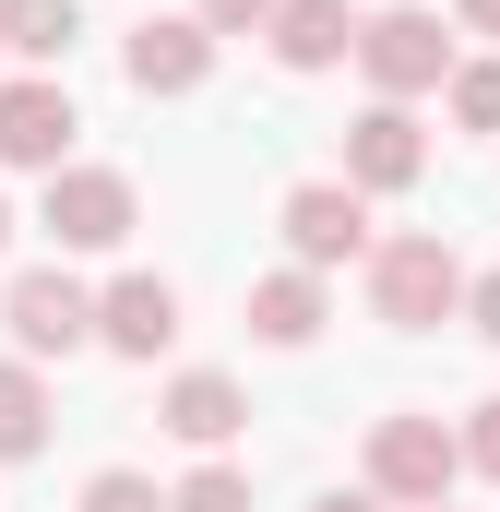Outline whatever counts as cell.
Here are the masks:
<instances>
[{
	"label": "cell",
	"instance_id": "13",
	"mask_svg": "<svg viewBox=\"0 0 500 512\" xmlns=\"http://www.w3.org/2000/svg\"><path fill=\"white\" fill-rule=\"evenodd\" d=\"M250 334H262V346H310V334H322V274H298V262L262 274V286H250Z\"/></svg>",
	"mask_w": 500,
	"mask_h": 512
},
{
	"label": "cell",
	"instance_id": "3",
	"mask_svg": "<svg viewBox=\"0 0 500 512\" xmlns=\"http://www.w3.org/2000/svg\"><path fill=\"white\" fill-rule=\"evenodd\" d=\"M453 477H465V453H453L441 417H381V429H370V501H381V512L453 501Z\"/></svg>",
	"mask_w": 500,
	"mask_h": 512
},
{
	"label": "cell",
	"instance_id": "17",
	"mask_svg": "<svg viewBox=\"0 0 500 512\" xmlns=\"http://www.w3.org/2000/svg\"><path fill=\"white\" fill-rule=\"evenodd\" d=\"M441 96H453V120H465V131H500V60H453Z\"/></svg>",
	"mask_w": 500,
	"mask_h": 512
},
{
	"label": "cell",
	"instance_id": "1",
	"mask_svg": "<svg viewBox=\"0 0 500 512\" xmlns=\"http://www.w3.org/2000/svg\"><path fill=\"white\" fill-rule=\"evenodd\" d=\"M370 310L393 334H429V322H453L465 310V262L441 227H405V239H370Z\"/></svg>",
	"mask_w": 500,
	"mask_h": 512
},
{
	"label": "cell",
	"instance_id": "6",
	"mask_svg": "<svg viewBox=\"0 0 500 512\" xmlns=\"http://www.w3.org/2000/svg\"><path fill=\"white\" fill-rule=\"evenodd\" d=\"M274 227H286L298 274H334V262H358V251H370V191H346V179H298Z\"/></svg>",
	"mask_w": 500,
	"mask_h": 512
},
{
	"label": "cell",
	"instance_id": "19",
	"mask_svg": "<svg viewBox=\"0 0 500 512\" xmlns=\"http://www.w3.org/2000/svg\"><path fill=\"white\" fill-rule=\"evenodd\" d=\"M453 453H465V465H477V477L500 489V393H489V405H465V429H453Z\"/></svg>",
	"mask_w": 500,
	"mask_h": 512
},
{
	"label": "cell",
	"instance_id": "7",
	"mask_svg": "<svg viewBox=\"0 0 500 512\" xmlns=\"http://www.w3.org/2000/svg\"><path fill=\"white\" fill-rule=\"evenodd\" d=\"M72 131H84V108H72L60 72H12V84H0V167H36V179H48V167L72 155Z\"/></svg>",
	"mask_w": 500,
	"mask_h": 512
},
{
	"label": "cell",
	"instance_id": "18",
	"mask_svg": "<svg viewBox=\"0 0 500 512\" xmlns=\"http://www.w3.org/2000/svg\"><path fill=\"white\" fill-rule=\"evenodd\" d=\"M84 512H167V489L131 477V465H108V477H84Z\"/></svg>",
	"mask_w": 500,
	"mask_h": 512
},
{
	"label": "cell",
	"instance_id": "25",
	"mask_svg": "<svg viewBox=\"0 0 500 512\" xmlns=\"http://www.w3.org/2000/svg\"><path fill=\"white\" fill-rule=\"evenodd\" d=\"M429 512H453V501H429Z\"/></svg>",
	"mask_w": 500,
	"mask_h": 512
},
{
	"label": "cell",
	"instance_id": "22",
	"mask_svg": "<svg viewBox=\"0 0 500 512\" xmlns=\"http://www.w3.org/2000/svg\"><path fill=\"white\" fill-rule=\"evenodd\" d=\"M310 512H381V501H370V489H322Z\"/></svg>",
	"mask_w": 500,
	"mask_h": 512
},
{
	"label": "cell",
	"instance_id": "12",
	"mask_svg": "<svg viewBox=\"0 0 500 512\" xmlns=\"http://www.w3.org/2000/svg\"><path fill=\"white\" fill-rule=\"evenodd\" d=\"M262 36H274V60H286V72H334V60L358 48V12H346V0H274V12H262Z\"/></svg>",
	"mask_w": 500,
	"mask_h": 512
},
{
	"label": "cell",
	"instance_id": "4",
	"mask_svg": "<svg viewBox=\"0 0 500 512\" xmlns=\"http://www.w3.org/2000/svg\"><path fill=\"white\" fill-rule=\"evenodd\" d=\"M0 322H12L24 370H36V358H72V346H96V286H72L60 262H36V274H12Z\"/></svg>",
	"mask_w": 500,
	"mask_h": 512
},
{
	"label": "cell",
	"instance_id": "10",
	"mask_svg": "<svg viewBox=\"0 0 500 512\" xmlns=\"http://www.w3.org/2000/svg\"><path fill=\"white\" fill-rule=\"evenodd\" d=\"M96 346H108V358H167V346H179V286H167V274H120V286L96 298Z\"/></svg>",
	"mask_w": 500,
	"mask_h": 512
},
{
	"label": "cell",
	"instance_id": "14",
	"mask_svg": "<svg viewBox=\"0 0 500 512\" xmlns=\"http://www.w3.org/2000/svg\"><path fill=\"white\" fill-rule=\"evenodd\" d=\"M84 36V0H0V48L12 60H60Z\"/></svg>",
	"mask_w": 500,
	"mask_h": 512
},
{
	"label": "cell",
	"instance_id": "8",
	"mask_svg": "<svg viewBox=\"0 0 500 512\" xmlns=\"http://www.w3.org/2000/svg\"><path fill=\"white\" fill-rule=\"evenodd\" d=\"M417 179H429L417 108H358L346 120V191H417Z\"/></svg>",
	"mask_w": 500,
	"mask_h": 512
},
{
	"label": "cell",
	"instance_id": "9",
	"mask_svg": "<svg viewBox=\"0 0 500 512\" xmlns=\"http://www.w3.org/2000/svg\"><path fill=\"white\" fill-rule=\"evenodd\" d=\"M120 72H131V96H191V84L215 72V36H203L191 12H143L131 48H120Z\"/></svg>",
	"mask_w": 500,
	"mask_h": 512
},
{
	"label": "cell",
	"instance_id": "11",
	"mask_svg": "<svg viewBox=\"0 0 500 512\" xmlns=\"http://www.w3.org/2000/svg\"><path fill=\"white\" fill-rule=\"evenodd\" d=\"M155 417H167V441H191V453H227V441L250 429V393L227 382V370H179Z\"/></svg>",
	"mask_w": 500,
	"mask_h": 512
},
{
	"label": "cell",
	"instance_id": "20",
	"mask_svg": "<svg viewBox=\"0 0 500 512\" xmlns=\"http://www.w3.org/2000/svg\"><path fill=\"white\" fill-rule=\"evenodd\" d=\"M262 12H274V0H191L203 36H262Z\"/></svg>",
	"mask_w": 500,
	"mask_h": 512
},
{
	"label": "cell",
	"instance_id": "23",
	"mask_svg": "<svg viewBox=\"0 0 500 512\" xmlns=\"http://www.w3.org/2000/svg\"><path fill=\"white\" fill-rule=\"evenodd\" d=\"M453 12H465V24H477V36H500V0H453Z\"/></svg>",
	"mask_w": 500,
	"mask_h": 512
},
{
	"label": "cell",
	"instance_id": "5",
	"mask_svg": "<svg viewBox=\"0 0 500 512\" xmlns=\"http://www.w3.org/2000/svg\"><path fill=\"white\" fill-rule=\"evenodd\" d=\"M36 227H48L60 251H120V239H131V179H120V167H48Z\"/></svg>",
	"mask_w": 500,
	"mask_h": 512
},
{
	"label": "cell",
	"instance_id": "24",
	"mask_svg": "<svg viewBox=\"0 0 500 512\" xmlns=\"http://www.w3.org/2000/svg\"><path fill=\"white\" fill-rule=\"evenodd\" d=\"M0 251H12V203H0Z\"/></svg>",
	"mask_w": 500,
	"mask_h": 512
},
{
	"label": "cell",
	"instance_id": "15",
	"mask_svg": "<svg viewBox=\"0 0 500 512\" xmlns=\"http://www.w3.org/2000/svg\"><path fill=\"white\" fill-rule=\"evenodd\" d=\"M24 453H48V382L24 358H0V465H24Z\"/></svg>",
	"mask_w": 500,
	"mask_h": 512
},
{
	"label": "cell",
	"instance_id": "21",
	"mask_svg": "<svg viewBox=\"0 0 500 512\" xmlns=\"http://www.w3.org/2000/svg\"><path fill=\"white\" fill-rule=\"evenodd\" d=\"M465 322H477V334L500 346V274H477V286H465Z\"/></svg>",
	"mask_w": 500,
	"mask_h": 512
},
{
	"label": "cell",
	"instance_id": "16",
	"mask_svg": "<svg viewBox=\"0 0 500 512\" xmlns=\"http://www.w3.org/2000/svg\"><path fill=\"white\" fill-rule=\"evenodd\" d=\"M167 512H250V477L227 465V453H203V465H191V477L167 489Z\"/></svg>",
	"mask_w": 500,
	"mask_h": 512
},
{
	"label": "cell",
	"instance_id": "2",
	"mask_svg": "<svg viewBox=\"0 0 500 512\" xmlns=\"http://www.w3.org/2000/svg\"><path fill=\"white\" fill-rule=\"evenodd\" d=\"M358 72L381 84V108H405V96H441V72H453V36H441V12H417V0H393L358 24V48H346Z\"/></svg>",
	"mask_w": 500,
	"mask_h": 512
}]
</instances>
